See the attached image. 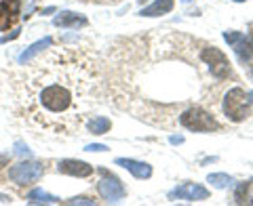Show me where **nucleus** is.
Returning <instances> with one entry per match:
<instances>
[{
  "instance_id": "nucleus-1",
  "label": "nucleus",
  "mask_w": 253,
  "mask_h": 206,
  "mask_svg": "<svg viewBox=\"0 0 253 206\" xmlns=\"http://www.w3.org/2000/svg\"><path fill=\"white\" fill-rule=\"evenodd\" d=\"M13 109L38 129L72 135L91 109L93 69L84 55L51 51L36 66L11 76Z\"/></svg>"
},
{
  "instance_id": "nucleus-2",
  "label": "nucleus",
  "mask_w": 253,
  "mask_h": 206,
  "mask_svg": "<svg viewBox=\"0 0 253 206\" xmlns=\"http://www.w3.org/2000/svg\"><path fill=\"white\" fill-rule=\"evenodd\" d=\"M4 177H6V181H11V183L17 185V187L34 185L44 177V164L38 162V160H32V158L19 160L11 166H6Z\"/></svg>"
},
{
  "instance_id": "nucleus-3",
  "label": "nucleus",
  "mask_w": 253,
  "mask_h": 206,
  "mask_svg": "<svg viewBox=\"0 0 253 206\" xmlns=\"http://www.w3.org/2000/svg\"><path fill=\"white\" fill-rule=\"evenodd\" d=\"M221 107H224V114L230 122H243L251 116V97L241 86H234L226 93Z\"/></svg>"
},
{
  "instance_id": "nucleus-4",
  "label": "nucleus",
  "mask_w": 253,
  "mask_h": 206,
  "mask_svg": "<svg viewBox=\"0 0 253 206\" xmlns=\"http://www.w3.org/2000/svg\"><path fill=\"white\" fill-rule=\"evenodd\" d=\"M179 124L184 126V129H188V131H194V133H209V131H217L219 129V122L211 114L205 112V109H201V107L186 109V112L179 116Z\"/></svg>"
},
{
  "instance_id": "nucleus-5",
  "label": "nucleus",
  "mask_w": 253,
  "mask_h": 206,
  "mask_svg": "<svg viewBox=\"0 0 253 206\" xmlns=\"http://www.w3.org/2000/svg\"><path fill=\"white\" fill-rule=\"evenodd\" d=\"M99 181H97V194L101 200H106L110 204H116L121 202L123 198L126 196V187L123 185V181L118 179L116 175H112V172H108L106 169L99 171Z\"/></svg>"
},
{
  "instance_id": "nucleus-6",
  "label": "nucleus",
  "mask_w": 253,
  "mask_h": 206,
  "mask_svg": "<svg viewBox=\"0 0 253 206\" xmlns=\"http://www.w3.org/2000/svg\"><path fill=\"white\" fill-rule=\"evenodd\" d=\"M224 38L232 44V49L243 63L253 59V36L243 34V32H226Z\"/></svg>"
},
{
  "instance_id": "nucleus-7",
  "label": "nucleus",
  "mask_w": 253,
  "mask_h": 206,
  "mask_svg": "<svg viewBox=\"0 0 253 206\" xmlns=\"http://www.w3.org/2000/svg\"><path fill=\"white\" fill-rule=\"evenodd\" d=\"M201 57L209 66L211 74L215 76V78H226L228 74H230V66H228L226 55L221 53L219 49H215V46H211V49H205L201 53Z\"/></svg>"
},
{
  "instance_id": "nucleus-8",
  "label": "nucleus",
  "mask_w": 253,
  "mask_h": 206,
  "mask_svg": "<svg viewBox=\"0 0 253 206\" xmlns=\"http://www.w3.org/2000/svg\"><path fill=\"white\" fill-rule=\"evenodd\" d=\"M57 172L68 177H76V179H86L93 175V166L89 162L74 160V158H63V160L57 162Z\"/></svg>"
},
{
  "instance_id": "nucleus-9",
  "label": "nucleus",
  "mask_w": 253,
  "mask_h": 206,
  "mask_svg": "<svg viewBox=\"0 0 253 206\" xmlns=\"http://www.w3.org/2000/svg\"><path fill=\"white\" fill-rule=\"evenodd\" d=\"M171 200H186V202H201V200H207L209 198V189H205L199 183H184L175 187L173 192L169 194Z\"/></svg>"
},
{
  "instance_id": "nucleus-10",
  "label": "nucleus",
  "mask_w": 253,
  "mask_h": 206,
  "mask_svg": "<svg viewBox=\"0 0 253 206\" xmlns=\"http://www.w3.org/2000/svg\"><path fill=\"white\" fill-rule=\"evenodd\" d=\"M116 164H121L123 169H126L135 179H150L152 177V166L139 160H133V158H118Z\"/></svg>"
},
{
  "instance_id": "nucleus-11",
  "label": "nucleus",
  "mask_w": 253,
  "mask_h": 206,
  "mask_svg": "<svg viewBox=\"0 0 253 206\" xmlns=\"http://www.w3.org/2000/svg\"><path fill=\"white\" fill-rule=\"evenodd\" d=\"M53 26L66 28V30H76V28L86 26V17H83V15H78V13H72V11H63V13L55 15Z\"/></svg>"
},
{
  "instance_id": "nucleus-12",
  "label": "nucleus",
  "mask_w": 253,
  "mask_h": 206,
  "mask_svg": "<svg viewBox=\"0 0 253 206\" xmlns=\"http://www.w3.org/2000/svg\"><path fill=\"white\" fill-rule=\"evenodd\" d=\"M51 44H53V38H44V40H38V42H34V44H32L28 51H23V53L19 55V66H26V63H30L32 59L36 57V55H41L44 49H49Z\"/></svg>"
},
{
  "instance_id": "nucleus-13",
  "label": "nucleus",
  "mask_w": 253,
  "mask_h": 206,
  "mask_svg": "<svg viewBox=\"0 0 253 206\" xmlns=\"http://www.w3.org/2000/svg\"><path fill=\"white\" fill-rule=\"evenodd\" d=\"M173 4H175V0H156V2H152L148 6V9H144L139 15H144V17H158V15H167Z\"/></svg>"
},
{
  "instance_id": "nucleus-14",
  "label": "nucleus",
  "mask_w": 253,
  "mask_h": 206,
  "mask_svg": "<svg viewBox=\"0 0 253 206\" xmlns=\"http://www.w3.org/2000/svg\"><path fill=\"white\" fill-rule=\"evenodd\" d=\"M26 202L28 204H57L59 198L49 194V192H44V189H41V187H36L26 196Z\"/></svg>"
},
{
  "instance_id": "nucleus-15",
  "label": "nucleus",
  "mask_w": 253,
  "mask_h": 206,
  "mask_svg": "<svg viewBox=\"0 0 253 206\" xmlns=\"http://www.w3.org/2000/svg\"><path fill=\"white\" fill-rule=\"evenodd\" d=\"M234 202L236 204H253V179L236 185V189H234Z\"/></svg>"
},
{
  "instance_id": "nucleus-16",
  "label": "nucleus",
  "mask_w": 253,
  "mask_h": 206,
  "mask_svg": "<svg viewBox=\"0 0 253 206\" xmlns=\"http://www.w3.org/2000/svg\"><path fill=\"white\" fill-rule=\"evenodd\" d=\"M110 129H112V122L106 116H93L86 120V131L91 135H106Z\"/></svg>"
},
{
  "instance_id": "nucleus-17",
  "label": "nucleus",
  "mask_w": 253,
  "mask_h": 206,
  "mask_svg": "<svg viewBox=\"0 0 253 206\" xmlns=\"http://www.w3.org/2000/svg\"><path fill=\"white\" fill-rule=\"evenodd\" d=\"M207 181L213 185V187H217V189H224V187H230L234 183V179L230 175H226V172H213V175L207 177Z\"/></svg>"
},
{
  "instance_id": "nucleus-18",
  "label": "nucleus",
  "mask_w": 253,
  "mask_h": 206,
  "mask_svg": "<svg viewBox=\"0 0 253 206\" xmlns=\"http://www.w3.org/2000/svg\"><path fill=\"white\" fill-rule=\"evenodd\" d=\"M34 11H36V0H23V2H21V17L30 19Z\"/></svg>"
},
{
  "instance_id": "nucleus-19",
  "label": "nucleus",
  "mask_w": 253,
  "mask_h": 206,
  "mask_svg": "<svg viewBox=\"0 0 253 206\" xmlns=\"http://www.w3.org/2000/svg\"><path fill=\"white\" fill-rule=\"evenodd\" d=\"M66 204H89V206H93L95 200L93 198H86V196H74V198H70V200H66Z\"/></svg>"
},
{
  "instance_id": "nucleus-20",
  "label": "nucleus",
  "mask_w": 253,
  "mask_h": 206,
  "mask_svg": "<svg viewBox=\"0 0 253 206\" xmlns=\"http://www.w3.org/2000/svg\"><path fill=\"white\" fill-rule=\"evenodd\" d=\"M84 149H86V152H106L108 147H106V145H101V143H91V145H86Z\"/></svg>"
},
{
  "instance_id": "nucleus-21",
  "label": "nucleus",
  "mask_w": 253,
  "mask_h": 206,
  "mask_svg": "<svg viewBox=\"0 0 253 206\" xmlns=\"http://www.w3.org/2000/svg\"><path fill=\"white\" fill-rule=\"evenodd\" d=\"M9 166V154H2L0 156V171H4Z\"/></svg>"
},
{
  "instance_id": "nucleus-22",
  "label": "nucleus",
  "mask_w": 253,
  "mask_h": 206,
  "mask_svg": "<svg viewBox=\"0 0 253 206\" xmlns=\"http://www.w3.org/2000/svg\"><path fill=\"white\" fill-rule=\"evenodd\" d=\"M13 200H11V196H6V194H2L0 192V204H11Z\"/></svg>"
},
{
  "instance_id": "nucleus-23",
  "label": "nucleus",
  "mask_w": 253,
  "mask_h": 206,
  "mask_svg": "<svg viewBox=\"0 0 253 206\" xmlns=\"http://www.w3.org/2000/svg\"><path fill=\"white\" fill-rule=\"evenodd\" d=\"M171 141H173V143H181L184 139H181V137H171Z\"/></svg>"
},
{
  "instance_id": "nucleus-24",
  "label": "nucleus",
  "mask_w": 253,
  "mask_h": 206,
  "mask_svg": "<svg viewBox=\"0 0 253 206\" xmlns=\"http://www.w3.org/2000/svg\"><path fill=\"white\" fill-rule=\"evenodd\" d=\"M249 97H251V103H253V91H251V93H249Z\"/></svg>"
},
{
  "instance_id": "nucleus-25",
  "label": "nucleus",
  "mask_w": 253,
  "mask_h": 206,
  "mask_svg": "<svg viewBox=\"0 0 253 206\" xmlns=\"http://www.w3.org/2000/svg\"><path fill=\"white\" fill-rule=\"evenodd\" d=\"M234 2H247V0H234Z\"/></svg>"
},
{
  "instance_id": "nucleus-26",
  "label": "nucleus",
  "mask_w": 253,
  "mask_h": 206,
  "mask_svg": "<svg viewBox=\"0 0 253 206\" xmlns=\"http://www.w3.org/2000/svg\"><path fill=\"white\" fill-rule=\"evenodd\" d=\"M181 2H192V0H181Z\"/></svg>"
},
{
  "instance_id": "nucleus-27",
  "label": "nucleus",
  "mask_w": 253,
  "mask_h": 206,
  "mask_svg": "<svg viewBox=\"0 0 253 206\" xmlns=\"http://www.w3.org/2000/svg\"><path fill=\"white\" fill-rule=\"evenodd\" d=\"M251 76H253V66H251Z\"/></svg>"
}]
</instances>
